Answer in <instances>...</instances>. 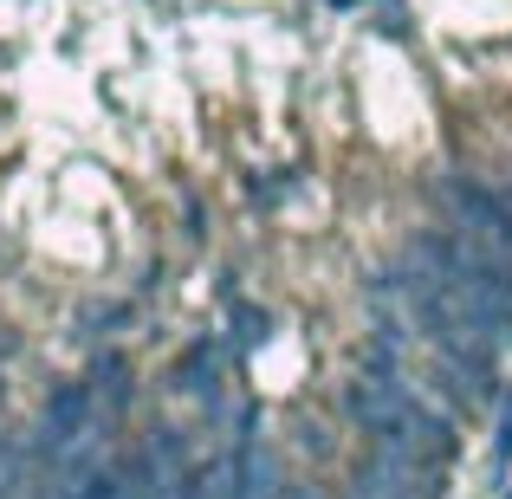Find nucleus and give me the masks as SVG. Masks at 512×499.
<instances>
[{"instance_id": "nucleus-1", "label": "nucleus", "mask_w": 512, "mask_h": 499, "mask_svg": "<svg viewBox=\"0 0 512 499\" xmlns=\"http://www.w3.org/2000/svg\"><path fill=\"white\" fill-rule=\"evenodd\" d=\"M85 383L98 389V409H104V422L124 435L130 428V415H137V396H143V383H137V363H130V350L117 344H91L85 350Z\"/></svg>"}, {"instance_id": "nucleus-2", "label": "nucleus", "mask_w": 512, "mask_h": 499, "mask_svg": "<svg viewBox=\"0 0 512 499\" xmlns=\"http://www.w3.org/2000/svg\"><path fill=\"white\" fill-rule=\"evenodd\" d=\"M137 441H143V448L156 454V467H163L169 480H182L188 467L201 461V454H195V441H188V435H182V428H175V422H150V428H143Z\"/></svg>"}, {"instance_id": "nucleus-3", "label": "nucleus", "mask_w": 512, "mask_h": 499, "mask_svg": "<svg viewBox=\"0 0 512 499\" xmlns=\"http://www.w3.org/2000/svg\"><path fill=\"white\" fill-rule=\"evenodd\" d=\"M357 370H363V376H383V383H396V376H415V370H409V344H396V337H376V331H363Z\"/></svg>"}, {"instance_id": "nucleus-4", "label": "nucleus", "mask_w": 512, "mask_h": 499, "mask_svg": "<svg viewBox=\"0 0 512 499\" xmlns=\"http://www.w3.org/2000/svg\"><path fill=\"white\" fill-rule=\"evenodd\" d=\"M175 234H182L188 247H208V234H214V214H208V201H201L195 182H175Z\"/></svg>"}, {"instance_id": "nucleus-5", "label": "nucleus", "mask_w": 512, "mask_h": 499, "mask_svg": "<svg viewBox=\"0 0 512 499\" xmlns=\"http://www.w3.org/2000/svg\"><path fill=\"white\" fill-rule=\"evenodd\" d=\"M493 409H500V435H493V467H512V389H500V402H493Z\"/></svg>"}, {"instance_id": "nucleus-6", "label": "nucleus", "mask_w": 512, "mask_h": 499, "mask_svg": "<svg viewBox=\"0 0 512 499\" xmlns=\"http://www.w3.org/2000/svg\"><path fill=\"white\" fill-rule=\"evenodd\" d=\"M292 448H299V454H331L338 441H331L325 422H299V428H292Z\"/></svg>"}, {"instance_id": "nucleus-7", "label": "nucleus", "mask_w": 512, "mask_h": 499, "mask_svg": "<svg viewBox=\"0 0 512 499\" xmlns=\"http://www.w3.org/2000/svg\"><path fill=\"white\" fill-rule=\"evenodd\" d=\"M506 499H512V493H506Z\"/></svg>"}]
</instances>
